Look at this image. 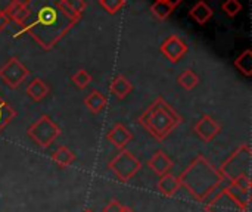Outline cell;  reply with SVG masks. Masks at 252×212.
I'll return each mask as SVG.
<instances>
[{
    "label": "cell",
    "mask_w": 252,
    "mask_h": 212,
    "mask_svg": "<svg viewBox=\"0 0 252 212\" xmlns=\"http://www.w3.org/2000/svg\"><path fill=\"white\" fill-rule=\"evenodd\" d=\"M83 212H93L92 210H86V211H83Z\"/></svg>",
    "instance_id": "cell-32"
},
{
    "label": "cell",
    "mask_w": 252,
    "mask_h": 212,
    "mask_svg": "<svg viewBox=\"0 0 252 212\" xmlns=\"http://www.w3.org/2000/svg\"><path fill=\"white\" fill-rule=\"evenodd\" d=\"M16 117V111L0 96V133L12 122Z\"/></svg>",
    "instance_id": "cell-21"
},
{
    "label": "cell",
    "mask_w": 252,
    "mask_h": 212,
    "mask_svg": "<svg viewBox=\"0 0 252 212\" xmlns=\"http://www.w3.org/2000/svg\"><path fill=\"white\" fill-rule=\"evenodd\" d=\"M221 9L224 10L227 16L235 18L242 10V3L239 0H224V3L221 4Z\"/></svg>",
    "instance_id": "cell-25"
},
{
    "label": "cell",
    "mask_w": 252,
    "mask_h": 212,
    "mask_svg": "<svg viewBox=\"0 0 252 212\" xmlns=\"http://www.w3.org/2000/svg\"><path fill=\"white\" fill-rule=\"evenodd\" d=\"M220 131H221V125L211 115H202L195 124V133L205 143L213 142L220 134Z\"/></svg>",
    "instance_id": "cell-10"
},
{
    "label": "cell",
    "mask_w": 252,
    "mask_h": 212,
    "mask_svg": "<svg viewBox=\"0 0 252 212\" xmlns=\"http://www.w3.org/2000/svg\"><path fill=\"white\" fill-rule=\"evenodd\" d=\"M121 212H134V211H133L131 208H128V207H124V208H123V211H121Z\"/></svg>",
    "instance_id": "cell-31"
},
{
    "label": "cell",
    "mask_w": 252,
    "mask_h": 212,
    "mask_svg": "<svg viewBox=\"0 0 252 212\" xmlns=\"http://www.w3.org/2000/svg\"><path fill=\"white\" fill-rule=\"evenodd\" d=\"M164 1H168V3H170V4H171L174 9H176V7H177V6H179V4H180L183 0H164Z\"/></svg>",
    "instance_id": "cell-30"
},
{
    "label": "cell",
    "mask_w": 252,
    "mask_h": 212,
    "mask_svg": "<svg viewBox=\"0 0 252 212\" xmlns=\"http://www.w3.org/2000/svg\"><path fill=\"white\" fill-rule=\"evenodd\" d=\"M148 165L157 176L161 177L171 171V168L174 167V162L164 151H157L148 161Z\"/></svg>",
    "instance_id": "cell-12"
},
{
    "label": "cell",
    "mask_w": 252,
    "mask_h": 212,
    "mask_svg": "<svg viewBox=\"0 0 252 212\" xmlns=\"http://www.w3.org/2000/svg\"><path fill=\"white\" fill-rule=\"evenodd\" d=\"M71 81L78 87V89H86L92 83V75L86 69H78L72 77Z\"/></svg>",
    "instance_id": "cell-23"
},
{
    "label": "cell",
    "mask_w": 252,
    "mask_h": 212,
    "mask_svg": "<svg viewBox=\"0 0 252 212\" xmlns=\"http://www.w3.org/2000/svg\"><path fill=\"white\" fill-rule=\"evenodd\" d=\"M213 13H214V12H213L211 6H210L207 1H204V0H201V1H198L196 4H193V7H192L190 12H189L190 18H192L196 24H199V25L207 24V22L211 19Z\"/></svg>",
    "instance_id": "cell-17"
},
{
    "label": "cell",
    "mask_w": 252,
    "mask_h": 212,
    "mask_svg": "<svg viewBox=\"0 0 252 212\" xmlns=\"http://www.w3.org/2000/svg\"><path fill=\"white\" fill-rule=\"evenodd\" d=\"M10 22H12V21H10V18H9L7 15L0 13V32H1V31H4V28H6Z\"/></svg>",
    "instance_id": "cell-29"
},
{
    "label": "cell",
    "mask_w": 252,
    "mask_h": 212,
    "mask_svg": "<svg viewBox=\"0 0 252 212\" xmlns=\"http://www.w3.org/2000/svg\"><path fill=\"white\" fill-rule=\"evenodd\" d=\"M177 83L180 87H183L185 90H193L198 84H199V75L193 71V69H185L179 77H177Z\"/></svg>",
    "instance_id": "cell-20"
},
{
    "label": "cell",
    "mask_w": 252,
    "mask_h": 212,
    "mask_svg": "<svg viewBox=\"0 0 252 212\" xmlns=\"http://www.w3.org/2000/svg\"><path fill=\"white\" fill-rule=\"evenodd\" d=\"M65 3H66L68 7H69L74 13H77L78 16H83L84 10H86V7H87V4H86L84 0H65Z\"/></svg>",
    "instance_id": "cell-27"
},
{
    "label": "cell",
    "mask_w": 252,
    "mask_h": 212,
    "mask_svg": "<svg viewBox=\"0 0 252 212\" xmlns=\"http://www.w3.org/2000/svg\"><path fill=\"white\" fill-rule=\"evenodd\" d=\"M84 105H86V108H87L92 114H100V112L106 108L108 99H106V96H105L102 91H99V90H92V91L87 94V97L84 99Z\"/></svg>",
    "instance_id": "cell-15"
},
{
    "label": "cell",
    "mask_w": 252,
    "mask_h": 212,
    "mask_svg": "<svg viewBox=\"0 0 252 212\" xmlns=\"http://www.w3.org/2000/svg\"><path fill=\"white\" fill-rule=\"evenodd\" d=\"M140 168L142 162L127 149H121L120 153L108 164V170L114 173V176L123 183L131 180L140 171Z\"/></svg>",
    "instance_id": "cell-6"
},
{
    "label": "cell",
    "mask_w": 252,
    "mask_h": 212,
    "mask_svg": "<svg viewBox=\"0 0 252 212\" xmlns=\"http://www.w3.org/2000/svg\"><path fill=\"white\" fill-rule=\"evenodd\" d=\"M30 75L28 68L18 59V58H10L1 68H0V80L9 86L10 89L19 87L25 78Z\"/></svg>",
    "instance_id": "cell-7"
},
{
    "label": "cell",
    "mask_w": 252,
    "mask_h": 212,
    "mask_svg": "<svg viewBox=\"0 0 252 212\" xmlns=\"http://www.w3.org/2000/svg\"><path fill=\"white\" fill-rule=\"evenodd\" d=\"M108 142H111L117 149H126V146L133 140L131 131L121 122H115L106 134Z\"/></svg>",
    "instance_id": "cell-11"
},
{
    "label": "cell",
    "mask_w": 252,
    "mask_h": 212,
    "mask_svg": "<svg viewBox=\"0 0 252 212\" xmlns=\"http://www.w3.org/2000/svg\"><path fill=\"white\" fill-rule=\"evenodd\" d=\"M52 159L59 165V167H69L74 161H75V153L69 149V148H66V146H63V145H61V146H58L53 152H52Z\"/></svg>",
    "instance_id": "cell-18"
},
{
    "label": "cell",
    "mask_w": 252,
    "mask_h": 212,
    "mask_svg": "<svg viewBox=\"0 0 252 212\" xmlns=\"http://www.w3.org/2000/svg\"><path fill=\"white\" fill-rule=\"evenodd\" d=\"M137 121L152 137L162 142L183 122V118L164 97L158 96Z\"/></svg>",
    "instance_id": "cell-3"
},
{
    "label": "cell",
    "mask_w": 252,
    "mask_h": 212,
    "mask_svg": "<svg viewBox=\"0 0 252 212\" xmlns=\"http://www.w3.org/2000/svg\"><path fill=\"white\" fill-rule=\"evenodd\" d=\"M179 182L196 202H205L223 184L224 177L208 158L198 155L179 176Z\"/></svg>",
    "instance_id": "cell-2"
},
{
    "label": "cell",
    "mask_w": 252,
    "mask_h": 212,
    "mask_svg": "<svg viewBox=\"0 0 252 212\" xmlns=\"http://www.w3.org/2000/svg\"><path fill=\"white\" fill-rule=\"evenodd\" d=\"M19 3H21V0H0V13L7 15L12 21Z\"/></svg>",
    "instance_id": "cell-26"
},
{
    "label": "cell",
    "mask_w": 252,
    "mask_h": 212,
    "mask_svg": "<svg viewBox=\"0 0 252 212\" xmlns=\"http://www.w3.org/2000/svg\"><path fill=\"white\" fill-rule=\"evenodd\" d=\"M27 136L41 149H47L61 136V128L49 115L43 114L27 128Z\"/></svg>",
    "instance_id": "cell-5"
},
{
    "label": "cell",
    "mask_w": 252,
    "mask_h": 212,
    "mask_svg": "<svg viewBox=\"0 0 252 212\" xmlns=\"http://www.w3.org/2000/svg\"><path fill=\"white\" fill-rule=\"evenodd\" d=\"M97 3L111 15H115L126 6V0H97Z\"/></svg>",
    "instance_id": "cell-24"
},
{
    "label": "cell",
    "mask_w": 252,
    "mask_h": 212,
    "mask_svg": "<svg viewBox=\"0 0 252 212\" xmlns=\"http://www.w3.org/2000/svg\"><path fill=\"white\" fill-rule=\"evenodd\" d=\"M109 90L117 99L123 100L133 91V84L130 83V80L127 77L118 74L112 78V81L109 84Z\"/></svg>",
    "instance_id": "cell-13"
},
{
    "label": "cell",
    "mask_w": 252,
    "mask_h": 212,
    "mask_svg": "<svg viewBox=\"0 0 252 212\" xmlns=\"http://www.w3.org/2000/svg\"><path fill=\"white\" fill-rule=\"evenodd\" d=\"M205 212H248V210L232 196L227 187H224L207 202Z\"/></svg>",
    "instance_id": "cell-8"
},
{
    "label": "cell",
    "mask_w": 252,
    "mask_h": 212,
    "mask_svg": "<svg viewBox=\"0 0 252 212\" xmlns=\"http://www.w3.org/2000/svg\"><path fill=\"white\" fill-rule=\"evenodd\" d=\"M159 50L171 63H177L188 53L189 47H188L186 41L183 38H180L179 35H170L161 43Z\"/></svg>",
    "instance_id": "cell-9"
},
{
    "label": "cell",
    "mask_w": 252,
    "mask_h": 212,
    "mask_svg": "<svg viewBox=\"0 0 252 212\" xmlns=\"http://www.w3.org/2000/svg\"><path fill=\"white\" fill-rule=\"evenodd\" d=\"M252 151L248 143L241 145L219 168L224 180H235L242 176H250L251 171Z\"/></svg>",
    "instance_id": "cell-4"
},
{
    "label": "cell",
    "mask_w": 252,
    "mask_h": 212,
    "mask_svg": "<svg viewBox=\"0 0 252 212\" xmlns=\"http://www.w3.org/2000/svg\"><path fill=\"white\" fill-rule=\"evenodd\" d=\"M174 7L164 0H157L152 6H151V12L154 13L155 18L158 19H167L171 13H173Z\"/></svg>",
    "instance_id": "cell-22"
},
{
    "label": "cell",
    "mask_w": 252,
    "mask_h": 212,
    "mask_svg": "<svg viewBox=\"0 0 252 212\" xmlns=\"http://www.w3.org/2000/svg\"><path fill=\"white\" fill-rule=\"evenodd\" d=\"M124 208V205L120 204V201L112 199L111 202H108V205L103 208V212H121Z\"/></svg>",
    "instance_id": "cell-28"
},
{
    "label": "cell",
    "mask_w": 252,
    "mask_h": 212,
    "mask_svg": "<svg viewBox=\"0 0 252 212\" xmlns=\"http://www.w3.org/2000/svg\"><path fill=\"white\" fill-rule=\"evenodd\" d=\"M27 94L34 100V102H41L50 91V87L46 84V81L40 80V78H34L28 83L27 89H25Z\"/></svg>",
    "instance_id": "cell-16"
},
{
    "label": "cell",
    "mask_w": 252,
    "mask_h": 212,
    "mask_svg": "<svg viewBox=\"0 0 252 212\" xmlns=\"http://www.w3.org/2000/svg\"><path fill=\"white\" fill-rule=\"evenodd\" d=\"M80 19L65 0L21 1L12 18L21 31L31 35L44 50L53 49Z\"/></svg>",
    "instance_id": "cell-1"
},
{
    "label": "cell",
    "mask_w": 252,
    "mask_h": 212,
    "mask_svg": "<svg viewBox=\"0 0 252 212\" xmlns=\"http://www.w3.org/2000/svg\"><path fill=\"white\" fill-rule=\"evenodd\" d=\"M235 68L244 74L245 77H251L252 75V52L250 49H247L244 53H241L236 59H235Z\"/></svg>",
    "instance_id": "cell-19"
},
{
    "label": "cell",
    "mask_w": 252,
    "mask_h": 212,
    "mask_svg": "<svg viewBox=\"0 0 252 212\" xmlns=\"http://www.w3.org/2000/svg\"><path fill=\"white\" fill-rule=\"evenodd\" d=\"M157 187H158L159 193H162V195L167 196V198H173V196L182 189L180 182H179V177H176V176H173V174H170V173L159 177L158 186H157Z\"/></svg>",
    "instance_id": "cell-14"
}]
</instances>
